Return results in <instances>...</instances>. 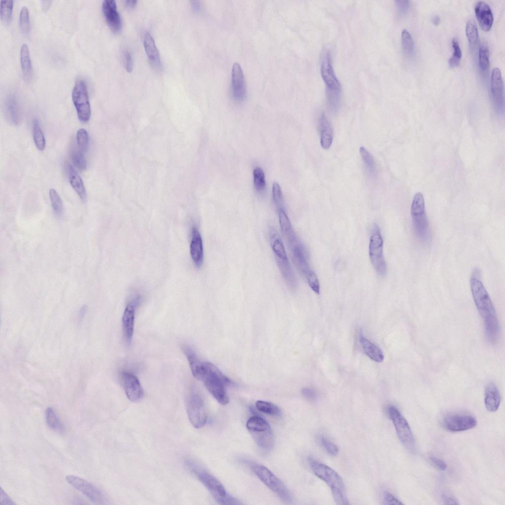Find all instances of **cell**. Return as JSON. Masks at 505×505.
Returning <instances> with one entry per match:
<instances>
[{
    "mask_svg": "<svg viewBox=\"0 0 505 505\" xmlns=\"http://www.w3.org/2000/svg\"><path fill=\"white\" fill-rule=\"evenodd\" d=\"M466 33L470 45L475 46L479 42V35L477 25L474 19H470L467 22Z\"/></svg>",
    "mask_w": 505,
    "mask_h": 505,
    "instance_id": "34",
    "label": "cell"
},
{
    "mask_svg": "<svg viewBox=\"0 0 505 505\" xmlns=\"http://www.w3.org/2000/svg\"><path fill=\"white\" fill-rule=\"evenodd\" d=\"M69 178L70 184L82 201L86 198V190L83 181L77 171L72 165L69 166Z\"/></svg>",
    "mask_w": 505,
    "mask_h": 505,
    "instance_id": "29",
    "label": "cell"
},
{
    "mask_svg": "<svg viewBox=\"0 0 505 505\" xmlns=\"http://www.w3.org/2000/svg\"><path fill=\"white\" fill-rule=\"evenodd\" d=\"M273 198L278 211L283 209V196L280 186L274 182L272 187Z\"/></svg>",
    "mask_w": 505,
    "mask_h": 505,
    "instance_id": "46",
    "label": "cell"
},
{
    "mask_svg": "<svg viewBox=\"0 0 505 505\" xmlns=\"http://www.w3.org/2000/svg\"><path fill=\"white\" fill-rule=\"evenodd\" d=\"M326 100L328 107L332 112H336L340 105L341 89L326 88Z\"/></svg>",
    "mask_w": 505,
    "mask_h": 505,
    "instance_id": "33",
    "label": "cell"
},
{
    "mask_svg": "<svg viewBox=\"0 0 505 505\" xmlns=\"http://www.w3.org/2000/svg\"><path fill=\"white\" fill-rule=\"evenodd\" d=\"M387 412L400 442L410 452H415L416 444L414 437L406 420L400 411L393 405H390L388 407Z\"/></svg>",
    "mask_w": 505,
    "mask_h": 505,
    "instance_id": "8",
    "label": "cell"
},
{
    "mask_svg": "<svg viewBox=\"0 0 505 505\" xmlns=\"http://www.w3.org/2000/svg\"><path fill=\"white\" fill-rule=\"evenodd\" d=\"M33 136L37 148L39 150H44L45 146V140L39 125L38 121L36 119H35L33 121Z\"/></svg>",
    "mask_w": 505,
    "mask_h": 505,
    "instance_id": "35",
    "label": "cell"
},
{
    "mask_svg": "<svg viewBox=\"0 0 505 505\" xmlns=\"http://www.w3.org/2000/svg\"><path fill=\"white\" fill-rule=\"evenodd\" d=\"M442 424L447 430L459 432L474 428L477 425V421L474 417L468 414H455L445 417Z\"/></svg>",
    "mask_w": 505,
    "mask_h": 505,
    "instance_id": "13",
    "label": "cell"
},
{
    "mask_svg": "<svg viewBox=\"0 0 505 505\" xmlns=\"http://www.w3.org/2000/svg\"><path fill=\"white\" fill-rule=\"evenodd\" d=\"M190 253L195 265L200 268L203 262L204 250L201 234L195 226L192 229V238L190 245Z\"/></svg>",
    "mask_w": 505,
    "mask_h": 505,
    "instance_id": "21",
    "label": "cell"
},
{
    "mask_svg": "<svg viewBox=\"0 0 505 505\" xmlns=\"http://www.w3.org/2000/svg\"><path fill=\"white\" fill-rule=\"evenodd\" d=\"M452 46L453 49V53L448 59V63L449 66L451 68H453L457 67L460 63L462 51L459 41L456 38H454L452 40Z\"/></svg>",
    "mask_w": 505,
    "mask_h": 505,
    "instance_id": "38",
    "label": "cell"
},
{
    "mask_svg": "<svg viewBox=\"0 0 505 505\" xmlns=\"http://www.w3.org/2000/svg\"><path fill=\"white\" fill-rule=\"evenodd\" d=\"M397 7L400 14H405L409 8V1L408 0H396Z\"/></svg>",
    "mask_w": 505,
    "mask_h": 505,
    "instance_id": "54",
    "label": "cell"
},
{
    "mask_svg": "<svg viewBox=\"0 0 505 505\" xmlns=\"http://www.w3.org/2000/svg\"><path fill=\"white\" fill-rule=\"evenodd\" d=\"M102 8L106 21L111 30L114 33L119 32L122 27V21L114 0H104Z\"/></svg>",
    "mask_w": 505,
    "mask_h": 505,
    "instance_id": "18",
    "label": "cell"
},
{
    "mask_svg": "<svg viewBox=\"0 0 505 505\" xmlns=\"http://www.w3.org/2000/svg\"><path fill=\"white\" fill-rule=\"evenodd\" d=\"M67 482L78 490L91 501L96 504H103L105 497L103 493L91 483L75 475L66 476Z\"/></svg>",
    "mask_w": 505,
    "mask_h": 505,
    "instance_id": "12",
    "label": "cell"
},
{
    "mask_svg": "<svg viewBox=\"0 0 505 505\" xmlns=\"http://www.w3.org/2000/svg\"><path fill=\"white\" fill-rule=\"evenodd\" d=\"M311 289L317 294L320 292V283L315 273L312 271L306 278Z\"/></svg>",
    "mask_w": 505,
    "mask_h": 505,
    "instance_id": "48",
    "label": "cell"
},
{
    "mask_svg": "<svg viewBox=\"0 0 505 505\" xmlns=\"http://www.w3.org/2000/svg\"><path fill=\"white\" fill-rule=\"evenodd\" d=\"M255 406L259 411L269 415L276 416L280 412L279 408L270 402L257 400L255 403Z\"/></svg>",
    "mask_w": 505,
    "mask_h": 505,
    "instance_id": "36",
    "label": "cell"
},
{
    "mask_svg": "<svg viewBox=\"0 0 505 505\" xmlns=\"http://www.w3.org/2000/svg\"><path fill=\"white\" fill-rule=\"evenodd\" d=\"M45 419L47 425L52 430L60 433L65 431L64 426L52 408L49 407L46 408Z\"/></svg>",
    "mask_w": 505,
    "mask_h": 505,
    "instance_id": "31",
    "label": "cell"
},
{
    "mask_svg": "<svg viewBox=\"0 0 505 505\" xmlns=\"http://www.w3.org/2000/svg\"><path fill=\"white\" fill-rule=\"evenodd\" d=\"M72 96L79 119L82 122H87L90 117L91 108L87 85L83 79L76 80Z\"/></svg>",
    "mask_w": 505,
    "mask_h": 505,
    "instance_id": "11",
    "label": "cell"
},
{
    "mask_svg": "<svg viewBox=\"0 0 505 505\" xmlns=\"http://www.w3.org/2000/svg\"><path fill=\"white\" fill-rule=\"evenodd\" d=\"M321 73L322 77L326 85V88L332 89H341L340 83L337 79L332 65L330 52H325L322 57Z\"/></svg>",
    "mask_w": 505,
    "mask_h": 505,
    "instance_id": "17",
    "label": "cell"
},
{
    "mask_svg": "<svg viewBox=\"0 0 505 505\" xmlns=\"http://www.w3.org/2000/svg\"><path fill=\"white\" fill-rule=\"evenodd\" d=\"M360 342L364 352L370 359L377 362L383 361L384 356L380 348L361 334Z\"/></svg>",
    "mask_w": 505,
    "mask_h": 505,
    "instance_id": "27",
    "label": "cell"
},
{
    "mask_svg": "<svg viewBox=\"0 0 505 505\" xmlns=\"http://www.w3.org/2000/svg\"><path fill=\"white\" fill-rule=\"evenodd\" d=\"M252 469L258 478L283 501L289 503L292 501L291 493L284 483L269 469L263 465L254 464Z\"/></svg>",
    "mask_w": 505,
    "mask_h": 505,
    "instance_id": "7",
    "label": "cell"
},
{
    "mask_svg": "<svg viewBox=\"0 0 505 505\" xmlns=\"http://www.w3.org/2000/svg\"><path fill=\"white\" fill-rule=\"evenodd\" d=\"M276 259L281 273L287 284L291 289H295L297 286L296 280L289 260Z\"/></svg>",
    "mask_w": 505,
    "mask_h": 505,
    "instance_id": "30",
    "label": "cell"
},
{
    "mask_svg": "<svg viewBox=\"0 0 505 505\" xmlns=\"http://www.w3.org/2000/svg\"><path fill=\"white\" fill-rule=\"evenodd\" d=\"M138 3L137 0H130L125 1V5L128 9H133L136 6Z\"/></svg>",
    "mask_w": 505,
    "mask_h": 505,
    "instance_id": "56",
    "label": "cell"
},
{
    "mask_svg": "<svg viewBox=\"0 0 505 505\" xmlns=\"http://www.w3.org/2000/svg\"><path fill=\"white\" fill-rule=\"evenodd\" d=\"M141 296L137 295L126 306L122 319V328L126 342L130 344L132 339L135 324V309L141 301Z\"/></svg>",
    "mask_w": 505,
    "mask_h": 505,
    "instance_id": "16",
    "label": "cell"
},
{
    "mask_svg": "<svg viewBox=\"0 0 505 505\" xmlns=\"http://www.w3.org/2000/svg\"><path fill=\"white\" fill-rule=\"evenodd\" d=\"M191 370L194 377L202 381L218 403L223 405L228 403L229 399L225 388L231 383V381L216 366L201 360Z\"/></svg>",
    "mask_w": 505,
    "mask_h": 505,
    "instance_id": "2",
    "label": "cell"
},
{
    "mask_svg": "<svg viewBox=\"0 0 505 505\" xmlns=\"http://www.w3.org/2000/svg\"><path fill=\"white\" fill-rule=\"evenodd\" d=\"M429 460L431 464L436 469L444 471L447 469V465L442 459L434 456H431Z\"/></svg>",
    "mask_w": 505,
    "mask_h": 505,
    "instance_id": "51",
    "label": "cell"
},
{
    "mask_svg": "<svg viewBox=\"0 0 505 505\" xmlns=\"http://www.w3.org/2000/svg\"><path fill=\"white\" fill-rule=\"evenodd\" d=\"M384 500L387 505H403L398 499L391 493L385 492L383 495Z\"/></svg>",
    "mask_w": 505,
    "mask_h": 505,
    "instance_id": "52",
    "label": "cell"
},
{
    "mask_svg": "<svg viewBox=\"0 0 505 505\" xmlns=\"http://www.w3.org/2000/svg\"><path fill=\"white\" fill-rule=\"evenodd\" d=\"M470 289L476 308L482 318L486 336L492 344L499 336V324L493 303L482 283L477 278L470 280Z\"/></svg>",
    "mask_w": 505,
    "mask_h": 505,
    "instance_id": "1",
    "label": "cell"
},
{
    "mask_svg": "<svg viewBox=\"0 0 505 505\" xmlns=\"http://www.w3.org/2000/svg\"><path fill=\"white\" fill-rule=\"evenodd\" d=\"M83 152L78 148H72L71 152V159L75 167L80 171L86 169L87 163Z\"/></svg>",
    "mask_w": 505,
    "mask_h": 505,
    "instance_id": "42",
    "label": "cell"
},
{
    "mask_svg": "<svg viewBox=\"0 0 505 505\" xmlns=\"http://www.w3.org/2000/svg\"><path fill=\"white\" fill-rule=\"evenodd\" d=\"M184 463L217 503L222 505L240 504L235 499L227 494L223 485L215 476L200 467L194 461L187 459L185 460Z\"/></svg>",
    "mask_w": 505,
    "mask_h": 505,
    "instance_id": "4",
    "label": "cell"
},
{
    "mask_svg": "<svg viewBox=\"0 0 505 505\" xmlns=\"http://www.w3.org/2000/svg\"><path fill=\"white\" fill-rule=\"evenodd\" d=\"M501 401V395L496 385L493 383L488 384L486 387L484 396V404L487 410L492 412L496 411Z\"/></svg>",
    "mask_w": 505,
    "mask_h": 505,
    "instance_id": "24",
    "label": "cell"
},
{
    "mask_svg": "<svg viewBox=\"0 0 505 505\" xmlns=\"http://www.w3.org/2000/svg\"><path fill=\"white\" fill-rule=\"evenodd\" d=\"M20 59L23 78L28 82L32 78L33 69L29 49L26 43L22 44L21 46Z\"/></svg>",
    "mask_w": 505,
    "mask_h": 505,
    "instance_id": "26",
    "label": "cell"
},
{
    "mask_svg": "<svg viewBox=\"0 0 505 505\" xmlns=\"http://www.w3.org/2000/svg\"><path fill=\"white\" fill-rule=\"evenodd\" d=\"M144 46L152 68L155 70L160 71L162 64L160 54L153 37L148 32H146L144 35Z\"/></svg>",
    "mask_w": 505,
    "mask_h": 505,
    "instance_id": "22",
    "label": "cell"
},
{
    "mask_svg": "<svg viewBox=\"0 0 505 505\" xmlns=\"http://www.w3.org/2000/svg\"><path fill=\"white\" fill-rule=\"evenodd\" d=\"M369 255L377 273L380 276H385L387 272V266L383 253V240L380 229L376 224L373 226L370 239Z\"/></svg>",
    "mask_w": 505,
    "mask_h": 505,
    "instance_id": "9",
    "label": "cell"
},
{
    "mask_svg": "<svg viewBox=\"0 0 505 505\" xmlns=\"http://www.w3.org/2000/svg\"><path fill=\"white\" fill-rule=\"evenodd\" d=\"M301 392L303 397L309 401H313L317 398V392L313 388L305 387L302 389Z\"/></svg>",
    "mask_w": 505,
    "mask_h": 505,
    "instance_id": "50",
    "label": "cell"
},
{
    "mask_svg": "<svg viewBox=\"0 0 505 505\" xmlns=\"http://www.w3.org/2000/svg\"><path fill=\"white\" fill-rule=\"evenodd\" d=\"M475 14L481 28L488 31L493 23V15L490 6L484 1H479L474 7Z\"/></svg>",
    "mask_w": 505,
    "mask_h": 505,
    "instance_id": "23",
    "label": "cell"
},
{
    "mask_svg": "<svg viewBox=\"0 0 505 505\" xmlns=\"http://www.w3.org/2000/svg\"><path fill=\"white\" fill-rule=\"evenodd\" d=\"M86 309H87V307H86V306H84L82 307V308L81 309L80 313H79V315H80L81 318H82V317H84V315L85 314V313L86 312Z\"/></svg>",
    "mask_w": 505,
    "mask_h": 505,
    "instance_id": "59",
    "label": "cell"
},
{
    "mask_svg": "<svg viewBox=\"0 0 505 505\" xmlns=\"http://www.w3.org/2000/svg\"><path fill=\"white\" fill-rule=\"evenodd\" d=\"M4 109L8 121L10 124L17 125L19 122V115L17 101L14 95H9L6 98Z\"/></svg>",
    "mask_w": 505,
    "mask_h": 505,
    "instance_id": "28",
    "label": "cell"
},
{
    "mask_svg": "<svg viewBox=\"0 0 505 505\" xmlns=\"http://www.w3.org/2000/svg\"><path fill=\"white\" fill-rule=\"evenodd\" d=\"M231 84L234 99L238 102L243 101L246 97L247 90L242 69L237 63H235L232 67Z\"/></svg>",
    "mask_w": 505,
    "mask_h": 505,
    "instance_id": "19",
    "label": "cell"
},
{
    "mask_svg": "<svg viewBox=\"0 0 505 505\" xmlns=\"http://www.w3.org/2000/svg\"><path fill=\"white\" fill-rule=\"evenodd\" d=\"M320 442L329 455L335 456L338 454L339 450L337 446L326 437L323 436H321Z\"/></svg>",
    "mask_w": 505,
    "mask_h": 505,
    "instance_id": "47",
    "label": "cell"
},
{
    "mask_svg": "<svg viewBox=\"0 0 505 505\" xmlns=\"http://www.w3.org/2000/svg\"><path fill=\"white\" fill-rule=\"evenodd\" d=\"M253 182L255 189L260 191L265 187L266 182L265 174L263 170L259 167H256L253 172Z\"/></svg>",
    "mask_w": 505,
    "mask_h": 505,
    "instance_id": "44",
    "label": "cell"
},
{
    "mask_svg": "<svg viewBox=\"0 0 505 505\" xmlns=\"http://www.w3.org/2000/svg\"><path fill=\"white\" fill-rule=\"evenodd\" d=\"M440 18L439 15H435L432 18V21L433 23L435 25H437L439 24Z\"/></svg>",
    "mask_w": 505,
    "mask_h": 505,
    "instance_id": "58",
    "label": "cell"
},
{
    "mask_svg": "<svg viewBox=\"0 0 505 505\" xmlns=\"http://www.w3.org/2000/svg\"><path fill=\"white\" fill-rule=\"evenodd\" d=\"M290 249L295 265L301 273L306 278L313 270L309 265L308 254L305 247L300 241L290 248Z\"/></svg>",
    "mask_w": 505,
    "mask_h": 505,
    "instance_id": "20",
    "label": "cell"
},
{
    "mask_svg": "<svg viewBox=\"0 0 505 505\" xmlns=\"http://www.w3.org/2000/svg\"><path fill=\"white\" fill-rule=\"evenodd\" d=\"M478 63L481 70L487 71L489 67V54L488 47L482 45L480 47L478 52Z\"/></svg>",
    "mask_w": 505,
    "mask_h": 505,
    "instance_id": "43",
    "label": "cell"
},
{
    "mask_svg": "<svg viewBox=\"0 0 505 505\" xmlns=\"http://www.w3.org/2000/svg\"><path fill=\"white\" fill-rule=\"evenodd\" d=\"M19 24L23 34L28 35L30 31L31 25L29 9L26 6L22 7L20 10Z\"/></svg>",
    "mask_w": 505,
    "mask_h": 505,
    "instance_id": "37",
    "label": "cell"
},
{
    "mask_svg": "<svg viewBox=\"0 0 505 505\" xmlns=\"http://www.w3.org/2000/svg\"><path fill=\"white\" fill-rule=\"evenodd\" d=\"M401 44L403 50L407 55H411L414 48V43L410 33L406 29H403L401 35Z\"/></svg>",
    "mask_w": 505,
    "mask_h": 505,
    "instance_id": "39",
    "label": "cell"
},
{
    "mask_svg": "<svg viewBox=\"0 0 505 505\" xmlns=\"http://www.w3.org/2000/svg\"><path fill=\"white\" fill-rule=\"evenodd\" d=\"M360 153L367 172L370 176H375L376 173V167L372 155L363 146L360 148Z\"/></svg>",
    "mask_w": 505,
    "mask_h": 505,
    "instance_id": "32",
    "label": "cell"
},
{
    "mask_svg": "<svg viewBox=\"0 0 505 505\" xmlns=\"http://www.w3.org/2000/svg\"><path fill=\"white\" fill-rule=\"evenodd\" d=\"M308 461L314 473L330 488L336 504L348 505L344 484L338 473L328 466L312 458H309Z\"/></svg>",
    "mask_w": 505,
    "mask_h": 505,
    "instance_id": "3",
    "label": "cell"
},
{
    "mask_svg": "<svg viewBox=\"0 0 505 505\" xmlns=\"http://www.w3.org/2000/svg\"><path fill=\"white\" fill-rule=\"evenodd\" d=\"M76 141L78 148L85 153L88 149L89 144V137L87 132L84 129H80L76 134Z\"/></svg>",
    "mask_w": 505,
    "mask_h": 505,
    "instance_id": "45",
    "label": "cell"
},
{
    "mask_svg": "<svg viewBox=\"0 0 505 505\" xmlns=\"http://www.w3.org/2000/svg\"><path fill=\"white\" fill-rule=\"evenodd\" d=\"M0 504L2 505H14L15 503L9 497V496L5 492V491L0 488Z\"/></svg>",
    "mask_w": 505,
    "mask_h": 505,
    "instance_id": "53",
    "label": "cell"
},
{
    "mask_svg": "<svg viewBox=\"0 0 505 505\" xmlns=\"http://www.w3.org/2000/svg\"><path fill=\"white\" fill-rule=\"evenodd\" d=\"M49 195L55 214L58 216H60L63 209V202L60 196L56 190L53 188L49 189Z\"/></svg>",
    "mask_w": 505,
    "mask_h": 505,
    "instance_id": "40",
    "label": "cell"
},
{
    "mask_svg": "<svg viewBox=\"0 0 505 505\" xmlns=\"http://www.w3.org/2000/svg\"><path fill=\"white\" fill-rule=\"evenodd\" d=\"M443 502H444V504H446V505H458V504H459L458 502H457V501L455 499H454V498H453L452 497H449V496H443Z\"/></svg>",
    "mask_w": 505,
    "mask_h": 505,
    "instance_id": "55",
    "label": "cell"
},
{
    "mask_svg": "<svg viewBox=\"0 0 505 505\" xmlns=\"http://www.w3.org/2000/svg\"><path fill=\"white\" fill-rule=\"evenodd\" d=\"M13 1L11 0H2L0 1V17L1 20L5 23L10 21L12 9Z\"/></svg>",
    "mask_w": 505,
    "mask_h": 505,
    "instance_id": "41",
    "label": "cell"
},
{
    "mask_svg": "<svg viewBox=\"0 0 505 505\" xmlns=\"http://www.w3.org/2000/svg\"><path fill=\"white\" fill-rule=\"evenodd\" d=\"M491 93L496 111L501 114L504 105V83L501 71L497 68H494L491 73Z\"/></svg>",
    "mask_w": 505,
    "mask_h": 505,
    "instance_id": "15",
    "label": "cell"
},
{
    "mask_svg": "<svg viewBox=\"0 0 505 505\" xmlns=\"http://www.w3.org/2000/svg\"><path fill=\"white\" fill-rule=\"evenodd\" d=\"M411 215L416 236L422 243L428 244L431 240L429 222L426 213L424 197L420 192L417 193L413 198Z\"/></svg>",
    "mask_w": 505,
    "mask_h": 505,
    "instance_id": "5",
    "label": "cell"
},
{
    "mask_svg": "<svg viewBox=\"0 0 505 505\" xmlns=\"http://www.w3.org/2000/svg\"><path fill=\"white\" fill-rule=\"evenodd\" d=\"M122 59L124 66L128 72H131L133 70V63L131 54L128 51H125L122 54Z\"/></svg>",
    "mask_w": 505,
    "mask_h": 505,
    "instance_id": "49",
    "label": "cell"
},
{
    "mask_svg": "<svg viewBox=\"0 0 505 505\" xmlns=\"http://www.w3.org/2000/svg\"><path fill=\"white\" fill-rule=\"evenodd\" d=\"M191 6L195 12H199L201 8V5L199 1H191Z\"/></svg>",
    "mask_w": 505,
    "mask_h": 505,
    "instance_id": "57",
    "label": "cell"
},
{
    "mask_svg": "<svg viewBox=\"0 0 505 505\" xmlns=\"http://www.w3.org/2000/svg\"><path fill=\"white\" fill-rule=\"evenodd\" d=\"M319 128L321 146L324 149H328L332 143L333 131L331 125L324 112L321 114L319 118Z\"/></svg>",
    "mask_w": 505,
    "mask_h": 505,
    "instance_id": "25",
    "label": "cell"
},
{
    "mask_svg": "<svg viewBox=\"0 0 505 505\" xmlns=\"http://www.w3.org/2000/svg\"><path fill=\"white\" fill-rule=\"evenodd\" d=\"M246 427L257 444L264 449H271L274 442L270 426L262 418L258 416L251 417Z\"/></svg>",
    "mask_w": 505,
    "mask_h": 505,
    "instance_id": "6",
    "label": "cell"
},
{
    "mask_svg": "<svg viewBox=\"0 0 505 505\" xmlns=\"http://www.w3.org/2000/svg\"><path fill=\"white\" fill-rule=\"evenodd\" d=\"M186 411L192 425L197 429L203 427L207 421V414L201 396L194 390L189 393L186 400Z\"/></svg>",
    "mask_w": 505,
    "mask_h": 505,
    "instance_id": "10",
    "label": "cell"
},
{
    "mask_svg": "<svg viewBox=\"0 0 505 505\" xmlns=\"http://www.w3.org/2000/svg\"><path fill=\"white\" fill-rule=\"evenodd\" d=\"M121 377L127 398L133 402L141 400L144 396V391L138 378L127 371L121 372Z\"/></svg>",
    "mask_w": 505,
    "mask_h": 505,
    "instance_id": "14",
    "label": "cell"
}]
</instances>
